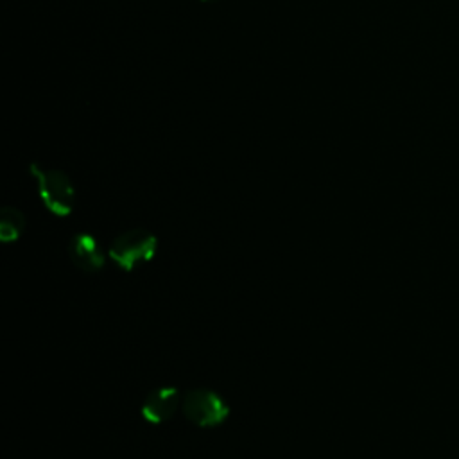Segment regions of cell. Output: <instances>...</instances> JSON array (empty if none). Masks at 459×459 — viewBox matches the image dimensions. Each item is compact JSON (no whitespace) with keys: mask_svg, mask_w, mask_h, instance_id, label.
I'll return each instance as SVG.
<instances>
[{"mask_svg":"<svg viewBox=\"0 0 459 459\" xmlns=\"http://www.w3.org/2000/svg\"><path fill=\"white\" fill-rule=\"evenodd\" d=\"M29 170L36 179L38 195L45 208L57 217L68 215L75 201V188L68 174L57 169H43L38 163H30Z\"/></svg>","mask_w":459,"mask_h":459,"instance_id":"6da1fadb","label":"cell"},{"mask_svg":"<svg viewBox=\"0 0 459 459\" xmlns=\"http://www.w3.org/2000/svg\"><path fill=\"white\" fill-rule=\"evenodd\" d=\"M156 246L158 238L154 233L143 228H133L115 237L109 244L108 255L122 271L131 273L154 256Z\"/></svg>","mask_w":459,"mask_h":459,"instance_id":"7a4b0ae2","label":"cell"},{"mask_svg":"<svg viewBox=\"0 0 459 459\" xmlns=\"http://www.w3.org/2000/svg\"><path fill=\"white\" fill-rule=\"evenodd\" d=\"M181 412L195 427L212 429L228 420L230 405L217 391L208 387H194L183 394Z\"/></svg>","mask_w":459,"mask_h":459,"instance_id":"3957f363","label":"cell"},{"mask_svg":"<svg viewBox=\"0 0 459 459\" xmlns=\"http://www.w3.org/2000/svg\"><path fill=\"white\" fill-rule=\"evenodd\" d=\"M181 393L174 385H163L152 389L140 407L142 418L151 425L169 421L178 409H181Z\"/></svg>","mask_w":459,"mask_h":459,"instance_id":"277c9868","label":"cell"},{"mask_svg":"<svg viewBox=\"0 0 459 459\" xmlns=\"http://www.w3.org/2000/svg\"><path fill=\"white\" fill-rule=\"evenodd\" d=\"M68 256L86 274H95L104 267L102 247L91 233H75L68 242Z\"/></svg>","mask_w":459,"mask_h":459,"instance_id":"5b68a950","label":"cell"},{"mask_svg":"<svg viewBox=\"0 0 459 459\" xmlns=\"http://www.w3.org/2000/svg\"><path fill=\"white\" fill-rule=\"evenodd\" d=\"M25 231V217L18 208L5 206L0 213V238L2 242H14Z\"/></svg>","mask_w":459,"mask_h":459,"instance_id":"8992f818","label":"cell"},{"mask_svg":"<svg viewBox=\"0 0 459 459\" xmlns=\"http://www.w3.org/2000/svg\"><path fill=\"white\" fill-rule=\"evenodd\" d=\"M201 2H210V0H201Z\"/></svg>","mask_w":459,"mask_h":459,"instance_id":"52a82bcc","label":"cell"}]
</instances>
